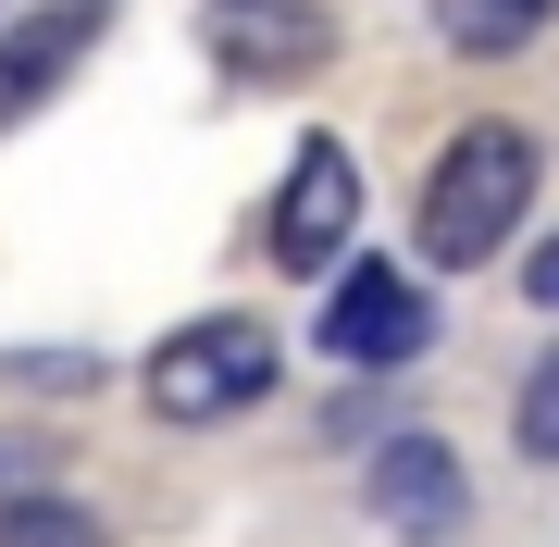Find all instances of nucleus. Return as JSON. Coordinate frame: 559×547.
I'll list each match as a JSON object with an SVG mask.
<instances>
[{
	"label": "nucleus",
	"mask_w": 559,
	"mask_h": 547,
	"mask_svg": "<svg viewBox=\"0 0 559 547\" xmlns=\"http://www.w3.org/2000/svg\"><path fill=\"white\" fill-rule=\"evenodd\" d=\"M535 138L522 124H460V138L436 150V175H423V262H448V274H473V262H498L510 249V224L535 212Z\"/></svg>",
	"instance_id": "1"
},
{
	"label": "nucleus",
	"mask_w": 559,
	"mask_h": 547,
	"mask_svg": "<svg viewBox=\"0 0 559 547\" xmlns=\"http://www.w3.org/2000/svg\"><path fill=\"white\" fill-rule=\"evenodd\" d=\"M274 324H249V311H200V324H175L150 348V411L162 424H237L249 399H274Z\"/></svg>",
	"instance_id": "2"
},
{
	"label": "nucleus",
	"mask_w": 559,
	"mask_h": 547,
	"mask_svg": "<svg viewBox=\"0 0 559 547\" xmlns=\"http://www.w3.org/2000/svg\"><path fill=\"white\" fill-rule=\"evenodd\" d=\"M274 274H323V262H348V237H360V163H348V138H299L286 150V187H274Z\"/></svg>",
	"instance_id": "3"
},
{
	"label": "nucleus",
	"mask_w": 559,
	"mask_h": 547,
	"mask_svg": "<svg viewBox=\"0 0 559 547\" xmlns=\"http://www.w3.org/2000/svg\"><path fill=\"white\" fill-rule=\"evenodd\" d=\"M212 62L249 87H311L336 62V25L323 0H212Z\"/></svg>",
	"instance_id": "4"
},
{
	"label": "nucleus",
	"mask_w": 559,
	"mask_h": 547,
	"mask_svg": "<svg viewBox=\"0 0 559 547\" xmlns=\"http://www.w3.org/2000/svg\"><path fill=\"white\" fill-rule=\"evenodd\" d=\"M423 336H436V311H423V286H411L399 262H360V274H336V299H323V348H336V361L385 373V361H411Z\"/></svg>",
	"instance_id": "5"
},
{
	"label": "nucleus",
	"mask_w": 559,
	"mask_h": 547,
	"mask_svg": "<svg viewBox=\"0 0 559 547\" xmlns=\"http://www.w3.org/2000/svg\"><path fill=\"white\" fill-rule=\"evenodd\" d=\"M100 25H112L100 0H50V13H25L13 38H0V124H25V112H38L50 87L75 75L87 50H100Z\"/></svg>",
	"instance_id": "6"
},
{
	"label": "nucleus",
	"mask_w": 559,
	"mask_h": 547,
	"mask_svg": "<svg viewBox=\"0 0 559 547\" xmlns=\"http://www.w3.org/2000/svg\"><path fill=\"white\" fill-rule=\"evenodd\" d=\"M373 510H385L399 535H448L460 510H473L460 448H448V436H385V448H373Z\"/></svg>",
	"instance_id": "7"
},
{
	"label": "nucleus",
	"mask_w": 559,
	"mask_h": 547,
	"mask_svg": "<svg viewBox=\"0 0 559 547\" xmlns=\"http://www.w3.org/2000/svg\"><path fill=\"white\" fill-rule=\"evenodd\" d=\"M547 13H559V0H436V38H448V50H473V62H498V50L535 38Z\"/></svg>",
	"instance_id": "8"
},
{
	"label": "nucleus",
	"mask_w": 559,
	"mask_h": 547,
	"mask_svg": "<svg viewBox=\"0 0 559 547\" xmlns=\"http://www.w3.org/2000/svg\"><path fill=\"white\" fill-rule=\"evenodd\" d=\"M0 547H112V535H100V510H75V498H38V486H13V498H0Z\"/></svg>",
	"instance_id": "9"
},
{
	"label": "nucleus",
	"mask_w": 559,
	"mask_h": 547,
	"mask_svg": "<svg viewBox=\"0 0 559 547\" xmlns=\"http://www.w3.org/2000/svg\"><path fill=\"white\" fill-rule=\"evenodd\" d=\"M510 436H522V461H559V348L535 373H522V411H510Z\"/></svg>",
	"instance_id": "10"
},
{
	"label": "nucleus",
	"mask_w": 559,
	"mask_h": 547,
	"mask_svg": "<svg viewBox=\"0 0 559 547\" xmlns=\"http://www.w3.org/2000/svg\"><path fill=\"white\" fill-rule=\"evenodd\" d=\"M522 299H535V311H559V237L535 249V262H522Z\"/></svg>",
	"instance_id": "11"
},
{
	"label": "nucleus",
	"mask_w": 559,
	"mask_h": 547,
	"mask_svg": "<svg viewBox=\"0 0 559 547\" xmlns=\"http://www.w3.org/2000/svg\"><path fill=\"white\" fill-rule=\"evenodd\" d=\"M13 486H25V461H13V448H0V498H13Z\"/></svg>",
	"instance_id": "12"
}]
</instances>
